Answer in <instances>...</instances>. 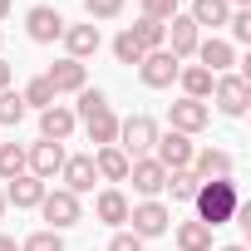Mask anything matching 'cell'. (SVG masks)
<instances>
[{
    "label": "cell",
    "mask_w": 251,
    "mask_h": 251,
    "mask_svg": "<svg viewBox=\"0 0 251 251\" xmlns=\"http://www.w3.org/2000/svg\"><path fill=\"white\" fill-rule=\"evenodd\" d=\"M192 207H197V222L217 231V226H226V222L236 217V207H241V187H236L231 177L197 182V197H192Z\"/></svg>",
    "instance_id": "obj_1"
},
{
    "label": "cell",
    "mask_w": 251,
    "mask_h": 251,
    "mask_svg": "<svg viewBox=\"0 0 251 251\" xmlns=\"http://www.w3.org/2000/svg\"><path fill=\"white\" fill-rule=\"evenodd\" d=\"M153 143H158V123L148 118V113H133V118H118V143L113 148H123V158H153Z\"/></svg>",
    "instance_id": "obj_2"
},
{
    "label": "cell",
    "mask_w": 251,
    "mask_h": 251,
    "mask_svg": "<svg viewBox=\"0 0 251 251\" xmlns=\"http://www.w3.org/2000/svg\"><path fill=\"white\" fill-rule=\"evenodd\" d=\"M212 99H217V108H222L226 118H241L246 103H251V84H246V74H217Z\"/></svg>",
    "instance_id": "obj_3"
},
{
    "label": "cell",
    "mask_w": 251,
    "mask_h": 251,
    "mask_svg": "<svg viewBox=\"0 0 251 251\" xmlns=\"http://www.w3.org/2000/svg\"><path fill=\"white\" fill-rule=\"evenodd\" d=\"M192 153H197V148H192V138H187V133H173V128H168V133H158V143H153V158H158L168 173L192 168Z\"/></svg>",
    "instance_id": "obj_4"
},
{
    "label": "cell",
    "mask_w": 251,
    "mask_h": 251,
    "mask_svg": "<svg viewBox=\"0 0 251 251\" xmlns=\"http://www.w3.org/2000/svg\"><path fill=\"white\" fill-rule=\"evenodd\" d=\"M64 158H69V153H64V143L40 138L35 148H25V173H30V177H40V182H50V177L64 168Z\"/></svg>",
    "instance_id": "obj_5"
},
{
    "label": "cell",
    "mask_w": 251,
    "mask_h": 251,
    "mask_svg": "<svg viewBox=\"0 0 251 251\" xmlns=\"http://www.w3.org/2000/svg\"><path fill=\"white\" fill-rule=\"evenodd\" d=\"M40 212H45V222H50V231H64V226H79V217H84V207H79V197L74 192H45V202H40Z\"/></svg>",
    "instance_id": "obj_6"
},
{
    "label": "cell",
    "mask_w": 251,
    "mask_h": 251,
    "mask_svg": "<svg viewBox=\"0 0 251 251\" xmlns=\"http://www.w3.org/2000/svg\"><path fill=\"white\" fill-rule=\"evenodd\" d=\"M177 74H182V59H173L168 50H153V54L138 59V79H143L148 89H168Z\"/></svg>",
    "instance_id": "obj_7"
},
{
    "label": "cell",
    "mask_w": 251,
    "mask_h": 251,
    "mask_svg": "<svg viewBox=\"0 0 251 251\" xmlns=\"http://www.w3.org/2000/svg\"><path fill=\"white\" fill-rule=\"evenodd\" d=\"M128 177H133V192H138L143 202H153V197L168 187V168H163L158 158H133V163H128Z\"/></svg>",
    "instance_id": "obj_8"
},
{
    "label": "cell",
    "mask_w": 251,
    "mask_h": 251,
    "mask_svg": "<svg viewBox=\"0 0 251 251\" xmlns=\"http://www.w3.org/2000/svg\"><path fill=\"white\" fill-rule=\"evenodd\" d=\"M128 222H133V236L138 241H148V236H163L168 231V222H173V212L153 197V202H138V207H128Z\"/></svg>",
    "instance_id": "obj_9"
},
{
    "label": "cell",
    "mask_w": 251,
    "mask_h": 251,
    "mask_svg": "<svg viewBox=\"0 0 251 251\" xmlns=\"http://www.w3.org/2000/svg\"><path fill=\"white\" fill-rule=\"evenodd\" d=\"M64 15L54 10V5H30V15H25V30H30V40L35 45H54L59 35H64Z\"/></svg>",
    "instance_id": "obj_10"
},
{
    "label": "cell",
    "mask_w": 251,
    "mask_h": 251,
    "mask_svg": "<svg viewBox=\"0 0 251 251\" xmlns=\"http://www.w3.org/2000/svg\"><path fill=\"white\" fill-rule=\"evenodd\" d=\"M197 40H202V30L177 10V15L168 20V40H163V50H168L173 59H192V54H197Z\"/></svg>",
    "instance_id": "obj_11"
},
{
    "label": "cell",
    "mask_w": 251,
    "mask_h": 251,
    "mask_svg": "<svg viewBox=\"0 0 251 251\" xmlns=\"http://www.w3.org/2000/svg\"><path fill=\"white\" fill-rule=\"evenodd\" d=\"M168 123H173V133H202L207 123H212V108L207 103H197V99H177L173 108H168Z\"/></svg>",
    "instance_id": "obj_12"
},
{
    "label": "cell",
    "mask_w": 251,
    "mask_h": 251,
    "mask_svg": "<svg viewBox=\"0 0 251 251\" xmlns=\"http://www.w3.org/2000/svg\"><path fill=\"white\" fill-rule=\"evenodd\" d=\"M59 177H64V192H74V197L94 192V182H99V173H94V153H74V158H64Z\"/></svg>",
    "instance_id": "obj_13"
},
{
    "label": "cell",
    "mask_w": 251,
    "mask_h": 251,
    "mask_svg": "<svg viewBox=\"0 0 251 251\" xmlns=\"http://www.w3.org/2000/svg\"><path fill=\"white\" fill-rule=\"evenodd\" d=\"M64 50H69V59H89V54H99V45H103V35H99V25L94 20H84V25H64Z\"/></svg>",
    "instance_id": "obj_14"
},
{
    "label": "cell",
    "mask_w": 251,
    "mask_h": 251,
    "mask_svg": "<svg viewBox=\"0 0 251 251\" xmlns=\"http://www.w3.org/2000/svg\"><path fill=\"white\" fill-rule=\"evenodd\" d=\"M79 123H84V133H89V143H94V148H113V143H118V113H113L108 103H103V108H94V113H89V118H79Z\"/></svg>",
    "instance_id": "obj_15"
},
{
    "label": "cell",
    "mask_w": 251,
    "mask_h": 251,
    "mask_svg": "<svg viewBox=\"0 0 251 251\" xmlns=\"http://www.w3.org/2000/svg\"><path fill=\"white\" fill-rule=\"evenodd\" d=\"M197 59H202V69L207 74H226L231 64H236V45L231 40H197Z\"/></svg>",
    "instance_id": "obj_16"
},
{
    "label": "cell",
    "mask_w": 251,
    "mask_h": 251,
    "mask_svg": "<svg viewBox=\"0 0 251 251\" xmlns=\"http://www.w3.org/2000/svg\"><path fill=\"white\" fill-rule=\"evenodd\" d=\"M231 168H236L231 153H222V148H202V153H192V168H187V173H192L197 182H212V177H231Z\"/></svg>",
    "instance_id": "obj_17"
},
{
    "label": "cell",
    "mask_w": 251,
    "mask_h": 251,
    "mask_svg": "<svg viewBox=\"0 0 251 251\" xmlns=\"http://www.w3.org/2000/svg\"><path fill=\"white\" fill-rule=\"evenodd\" d=\"M45 79H50V89H54V94H79V89H89V84H84V64H79V59H69V54H64L59 64H50V74H45Z\"/></svg>",
    "instance_id": "obj_18"
},
{
    "label": "cell",
    "mask_w": 251,
    "mask_h": 251,
    "mask_svg": "<svg viewBox=\"0 0 251 251\" xmlns=\"http://www.w3.org/2000/svg\"><path fill=\"white\" fill-rule=\"evenodd\" d=\"M45 192H50V187H45L40 177L20 173V177H10V187H5V207H40Z\"/></svg>",
    "instance_id": "obj_19"
},
{
    "label": "cell",
    "mask_w": 251,
    "mask_h": 251,
    "mask_svg": "<svg viewBox=\"0 0 251 251\" xmlns=\"http://www.w3.org/2000/svg\"><path fill=\"white\" fill-rule=\"evenodd\" d=\"M74 108H64V103H54V108H45L40 113V138H50V143H64L69 133H74Z\"/></svg>",
    "instance_id": "obj_20"
},
{
    "label": "cell",
    "mask_w": 251,
    "mask_h": 251,
    "mask_svg": "<svg viewBox=\"0 0 251 251\" xmlns=\"http://www.w3.org/2000/svg\"><path fill=\"white\" fill-rule=\"evenodd\" d=\"M94 212H99L103 226H123V222H128V197H123L118 187H103V192L94 197Z\"/></svg>",
    "instance_id": "obj_21"
},
{
    "label": "cell",
    "mask_w": 251,
    "mask_h": 251,
    "mask_svg": "<svg viewBox=\"0 0 251 251\" xmlns=\"http://www.w3.org/2000/svg\"><path fill=\"white\" fill-rule=\"evenodd\" d=\"M187 20H192L197 30H202V25H207V30H222V25L231 20V5H226V0H192Z\"/></svg>",
    "instance_id": "obj_22"
},
{
    "label": "cell",
    "mask_w": 251,
    "mask_h": 251,
    "mask_svg": "<svg viewBox=\"0 0 251 251\" xmlns=\"http://www.w3.org/2000/svg\"><path fill=\"white\" fill-rule=\"evenodd\" d=\"M94 173L103 182H128V158H123V148H94Z\"/></svg>",
    "instance_id": "obj_23"
},
{
    "label": "cell",
    "mask_w": 251,
    "mask_h": 251,
    "mask_svg": "<svg viewBox=\"0 0 251 251\" xmlns=\"http://www.w3.org/2000/svg\"><path fill=\"white\" fill-rule=\"evenodd\" d=\"M177 84H182V99H197V103H207V99H212V84H217V74H207L202 64H187V69L177 74Z\"/></svg>",
    "instance_id": "obj_24"
},
{
    "label": "cell",
    "mask_w": 251,
    "mask_h": 251,
    "mask_svg": "<svg viewBox=\"0 0 251 251\" xmlns=\"http://www.w3.org/2000/svg\"><path fill=\"white\" fill-rule=\"evenodd\" d=\"M177 251H212V226H202L197 217L192 222H177Z\"/></svg>",
    "instance_id": "obj_25"
},
{
    "label": "cell",
    "mask_w": 251,
    "mask_h": 251,
    "mask_svg": "<svg viewBox=\"0 0 251 251\" xmlns=\"http://www.w3.org/2000/svg\"><path fill=\"white\" fill-rule=\"evenodd\" d=\"M128 35L138 40V50H143V54H153V50H163L168 25H158V20H138V25H128Z\"/></svg>",
    "instance_id": "obj_26"
},
{
    "label": "cell",
    "mask_w": 251,
    "mask_h": 251,
    "mask_svg": "<svg viewBox=\"0 0 251 251\" xmlns=\"http://www.w3.org/2000/svg\"><path fill=\"white\" fill-rule=\"evenodd\" d=\"M20 99H25V108H40V113H45V108H54V99H59V94H54V89H50V79L40 74V79H30V84H25V94H20Z\"/></svg>",
    "instance_id": "obj_27"
},
{
    "label": "cell",
    "mask_w": 251,
    "mask_h": 251,
    "mask_svg": "<svg viewBox=\"0 0 251 251\" xmlns=\"http://www.w3.org/2000/svg\"><path fill=\"white\" fill-rule=\"evenodd\" d=\"M25 113H30V108H25V99H20L15 89H0V123H5V128H15Z\"/></svg>",
    "instance_id": "obj_28"
},
{
    "label": "cell",
    "mask_w": 251,
    "mask_h": 251,
    "mask_svg": "<svg viewBox=\"0 0 251 251\" xmlns=\"http://www.w3.org/2000/svg\"><path fill=\"white\" fill-rule=\"evenodd\" d=\"M20 173H25V148H20V143H0V177L10 182V177H20Z\"/></svg>",
    "instance_id": "obj_29"
},
{
    "label": "cell",
    "mask_w": 251,
    "mask_h": 251,
    "mask_svg": "<svg viewBox=\"0 0 251 251\" xmlns=\"http://www.w3.org/2000/svg\"><path fill=\"white\" fill-rule=\"evenodd\" d=\"M163 192H173V202H192L197 197V177L182 168V173H168V187Z\"/></svg>",
    "instance_id": "obj_30"
},
{
    "label": "cell",
    "mask_w": 251,
    "mask_h": 251,
    "mask_svg": "<svg viewBox=\"0 0 251 251\" xmlns=\"http://www.w3.org/2000/svg\"><path fill=\"white\" fill-rule=\"evenodd\" d=\"M20 251H64V236L45 226V231H30V236L20 241Z\"/></svg>",
    "instance_id": "obj_31"
},
{
    "label": "cell",
    "mask_w": 251,
    "mask_h": 251,
    "mask_svg": "<svg viewBox=\"0 0 251 251\" xmlns=\"http://www.w3.org/2000/svg\"><path fill=\"white\" fill-rule=\"evenodd\" d=\"M113 54H118V64H133V69H138V59H143V50H138V40H133L128 30L113 40Z\"/></svg>",
    "instance_id": "obj_32"
},
{
    "label": "cell",
    "mask_w": 251,
    "mask_h": 251,
    "mask_svg": "<svg viewBox=\"0 0 251 251\" xmlns=\"http://www.w3.org/2000/svg\"><path fill=\"white\" fill-rule=\"evenodd\" d=\"M177 15V0H143V20H158V25H168Z\"/></svg>",
    "instance_id": "obj_33"
},
{
    "label": "cell",
    "mask_w": 251,
    "mask_h": 251,
    "mask_svg": "<svg viewBox=\"0 0 251 251\" xmlns=\"http://www.w3.org/2000/svg\"><path fill=\"white\" fill-rule=\"evenodd\" d=\"M84 10H89V20H113V15H123V0H84Z\"/></svg>",
    "instance_id": "obj_34"
},
{
    "label": "cell",
    "mask_w": 251,
    "mask_h": 251,
    "mask_svg": "<svg viewBox=\"0 0 251 251\" xmlns=\"http://www.w3.org/2000/svg\"><path fill=\"white\" fill-rule=\"evenodd\" d=\"M226 25H231V40L236 45H251V10H231Z\"/></svg>",
    "instance_id": "obj_35"
},
{
    "label": "cell",
    "mask_w": 251,
    "mask_h": 251,
    "mask_svg": "<svg viewBox=\"0 0 251 251\" xmlns=\"http://www.w3.org/2000/svg\"><path fill=\"white\" fill-rule=\"evenodd\" d=\"M108 99H103V89H79V108H74V118H89L94 108H103Z\"/></svg>",
    "instance_id": "obj_36"
},
{
    "label": "cell",
    "mask_w": 251,
    "mask_h": 251,
    "mask_svg": "<svg viewBox=\"0 0 251 251\" xmlns=\"http://www.w3.org/2000/svg\"><path fill=\"white\" fill-rule=\"evenodd\" d=\"M108 251H143V241H138L133 231H113V241H108Z\"/></svg>",
    "instance_id": "obj_37"
},
{
    "label": "cell",
    "mask_w": 251,
    "mask_h": 251,
    "mask_svg": "<svg viewBox=\"0 0 251 251\" xmlns=\"http://www.w3.org/2000/svg\"><path fill=\"white\" fill-rule=\"evenodd\" d=\"M10 79H15V69H10L5 59H0V89H10Z\"/></svg>",
    "instance_id": "obj_38"
},
{
    "label": "cell",
    "mask_w": 251,
    "mask_h": 251,
    "mask_svg": "<svg viewBox=\"0 0 251 251\" xmlns=\"http://www.w3.org/2000/svg\"><path fill=\"white\" fill-rule=\"evenodd\" d=\"M0 251H20V241L15 236H0Z\"/></svg>",
    "instance_id": "obj_39"
},
{
    "label": "cell",
    "mask_w": 251,
    "mask_h": 251,
    "mask_svg": "<svg viewBox=\"0 0 251 251\" xmlns=\"http://www.w3.org/2000/svg\"><path fill=\"white\" fill-rule=\"evenodd\" d=\"M10 5H15V0H0V20H5V15H10Z\"/></svg>",
    "instance_id": "obj_40"
},
{
    "label": "cell",
    "mask_w": 251,
    "mask_h": 251,
    "mask_svg": "<svg viewBox=\"0 0 251 251\" xmlns=\"http://www.w3.org/2000/svg\"><path fill=\"white\" fill-rule=\"evenodd\" d=\"M226 5H241V10H246V5H251V0H226Z\"/></svg>",
    "instance_id": "obj_41"
},
{
    "label": "cell",
    "mask_w": 251,
    "mask_h": 251,
    "mask_svg": "<svg viewBox=\"0 0 251 251\" xmlns=\"http://www.w3.org/2000/svg\"><path fill=\"white\" fill-rule=\"evenodd\" d=\"M0 217H5V192H0Z\"/></svg>",
    "instance_id": "obj_42"
},
{
    "label": "cell",
    "mask_w": 251,
    "mask_h": 251,
    "mask_svg": "<svg viewBox=\"0 0 251 251\" xmlns=\"http://www.w3.org/2000/svg\"><path fill=\"white\" fill-rule=\"evenodd\" d=\"M222 251H246V246H222Z\"/></svg>",
    "instance_id": "obj_43"
}]
</instances>
